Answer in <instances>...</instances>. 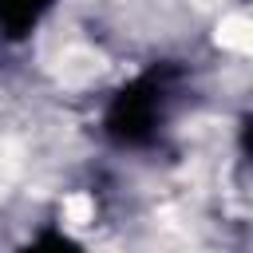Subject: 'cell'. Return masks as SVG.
I'll list each match as a JSON object with an SVG mask.
<instances>
[{
    "mask_svg": "<svg viewBox=\"0 0 253 253\" xmlns=\"http://www.w3.org/2000/svg\"><path fill=\"white\" fill-rule=\"evenodd\" d=\"M174 91H178V71L170 67H154L146 75H138L134 83H126L111 107H107V134L119 146H146L158 138L162 123L170 119L174 107Z\"/></svg>",
    "mask_w": 253,
    "mask_h": 253,
    "instance_id": "cell-1",
    "label": "cell"
},
{
    "mask_svg": "<svg viewBox=\"0 0 253 253\" xmlns=\"http://www.w3.org/2000/svg\"><path fill=\"white\" fill-rule=\"evenodd\" d=\"M51 4L55 0H0V28L8 36H28Z\"/></svg>",
    "mask_w": 253,
    "mask_h": 253,
    "instance_id": "cell-2",
    "label": "cell"
},
{
    "mask_svg": "<svg viewBox=\"0 0 253 253\" xmlns=\"http://www.w3.org/2000/svg\"><path fill=\"white\" fill-rule=\"evenodd\" d=\"M24 253H83L71 237H63V233H55V229H47V233H40Z\"/></svg>",
    "mask_w": 253,
    "mask_h": 253,
    "instance_id": "cell-3",
    "label": "cell"
}]
</instances>
